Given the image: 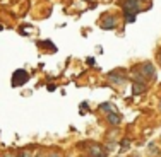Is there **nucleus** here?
<instances>
[{"label": "nucleus", "mask_w": 161, "mask_h": 157, "mask_svg": "<svg viewBox=\"0 0 161 157\" xmlns=\"http://www.w3.org/2000/svg\"><path fill=\"white\" fill-rule=\"evenodd\" d=\"M19 157H31V154H29V152H21Z\"/></svg>", "instance_id": "nucleus-11"}, {"label": "nucleus", "mask_w": 161, "mask_h": 157, "mask_svg": "<svg viewBox=\"0 0 161 157\" xmlns=\"http://www.w3.org/2000/svg\"><path fill=\"white\" fill-rule=\"evenodd\" d=\"M141 75H144V77H147V79H154V67L149 62L142 63V67H141Z\"/></svg>", "instance_id": "nucleus-3"}, {"label": "nucleus", "mask_w": 161, "mask_h": 157, "mask_svg": "<svg viewBox=\"0 0 161 157\" xmlns=\"http://www.w3.org/2000/svg\"><path fill=\"white\" fill-rule=\"evenodd\" d=\"M99 108H101L103 111H108V113H110V111H115V108H113V104H110V102H108V104H106V102H103V104L99 106Z\"/></svg>", "instance_id": "nucleus-9"}, {"label": "nucleus", "mask_w": 161, "mask_h": 157, "mask_svg": "<svg viewBox=\"0 0 161 157\" xmlns=\"http://www.w3.org/2000/svg\"><path fill=\"white\" fill-rule=\"evenodd\" d=\"M48 157H62V155H60L58 152H52V154H50Z\"/></svg>", "instance_id": "nucleus-12"}, {"label": "nucleus", "mask_w": 161, "mask_h": 157, "mask_svg": "<svg viewBox=\"0 0 161 157\" xmlns=\"http://www.w3.org/2000/svg\"><path fill=\"white\" fill-rule=\"evenodd\" d=\"M141 10V0H125L124 2V12L137 14Z\"/></svg>", "instance_id": "nucleus-1"}, {"label": "nucleus", "mask_w": 161, "mask_h": 157, "mask_svg": "<svg viewBox=\"0 0 161 157\" xmlns=\"http://www.w3.org/2000/svg\"><path fill=\"white\" fill-rule=\"evenodd\" d=\"M108 80L113 84H125V77H122V75H118L117 72H112V74H108Z\"/></svg>", "instance_id": "nucleus-5"}, {"label": "nucleus", "mask_w": 161, "mask_h": 157, "mask_svg": "<svg viewBox=\"0 0 161 157\" xmlns=\"http://www.w3.org/2000/svg\"><path fill=\"white\" fill-rule=\"evenodd\" d=\"M136 16H137V14H129V12H125V19H127V22H134V21H136Z\"/></svg>", "instance_id": "nucleus-10"}, {"label": "nucleus", "mask_w": 161, "mask_h": 157, "mask_svg": "<svg viewBox=\"0 0 161 157\" xmlns=\"http://www.w3.org/2000/svg\"><path fill=\"white\" fill-rule=\"evenodd\" d=\"M108 121H110L112 125L117 126V125H120V123H122V116H118V114L115 113V111H110V113H108Z\"/></svg>", "instance_id": "nucleus-6"}, {"label": "nucleus", "mask_w": 161, "mask_h": 157, "mask_svg": "<svg viewBox=\"0 0 161 157\" xmlns=\"http://www.w3.org/2000/svg\"><path fill=\"white\" fill-rule=\"evenodd\" d=\"M26 80H28V72L26 70H16L14 72V75H12V86L14 87L22 86Z\"/></svg>", "instance_id": "nucleus-2"}, {"label": "nucleus", "mask_w": 161, "mask_h": 157, "mask_svg": "<svg viewBox=\"0 0 161 157\" xmlns=\"http://www.w3.org/2000/svg\"><path fill=\"white\" fill-rule=\"evenodd\" d=\"M34 157H45L43 154H36V155H34Z\"/></svg>", "instance_id": "nucleus-13"}, {"label": "nucleus", "mask_w": 161, "mask_h": 157, "mask_svg": "<svg viewBox=\"0 0 161 157\" xmlns=\"http://www.w3.org/2000/svg\"><path fill=\"white\" fill-rule=\"evenodd\" d=\"M132 92L136 94V96L144 94V92H146V84H144V82H134V86H132Z\"/></svg>", "instance_id": "nucleus-4"}, {"label": "nucleus", "mask_w": 161, "mask_h": 157, "mask_svg": "<svg viewBox=\"0 0 161 157\" xmlns=\"http://www.w3.org/2000/svg\"><path fill=\"white\" fill-rule=\"evenodd\" d=\"M91 154H93L94 157H103V152H101V149H99V147H93V149H91Z\"/></svg>", "instance_id": "nucleus-8"}, {"label": "nucleus", "mask_w": 161, "mask_h": 157, "mask_svg": "<svg viewBox=\"0 0 161 157\" xmlns=\"http://www.w3.org/2000/svg\"><path fill=\"white\" fill-rule=\"evenodd\" d=\"M115 28V19L110 17L108 22H103V29H113Z\"/></svg>", "instance_id": "nucleus-7"}, {"label": "nucleus", "mask_w": 161, "mask_h": 157, "mask_svg": "<svg viewBox=\"0 0 161 157\" xmlns=\"http://www.w3.org/2000/svg\"><path fill=\"white\" fill-rule=\"evenodd\" d=\"M159 58H161V56H159Z\"/></svg>", "instance_id": "nucleus-14"}]
</instances>
